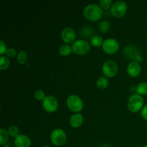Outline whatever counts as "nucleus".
Returning <instances> with one entry per match:
<instances>
[{"mask_svg":"<svg viewBox=\"0 0 147 147\" xmlns=\"http://www.w3.org/2000/svg\"><path fill=\"white\" fill-rule=\"evenodd\" d=\"M103 14V9L96 4H88L83 9V16L90 22H97L101 19Z\"/></svg>","mask_w":147,"mask_h":147,"instance_id":"obj_1","label":"nucleus"},{"mask_svg":"<svg viewBox=\"0 0 147 147\" xmlns=\"http://www.w3.org/2000/svg\"><path fill=\"white\" fill-rule=\"evenodd\" d=\"M144 99L140 95L135 93L129 97L127 102L129 110L132 113H137L142 110L144 106Z\"/></svg>","mask_w":147,"mask_h":147,"instance_id":"obj_2","label":"nucleus"},{"mask_svg":"<svg viewBox=\"0 0 147 147\" xmlns=\"http://www.w3.org/2000/svg\"><path fill=\"white\" fill-rule=\"evenodd\" d=\"M66 105L67 107L70 111L75 113H78L83 110V101L80 96L77 95H70L67 97L66 100Z\"/></svg>","mask_w":147,"mask_h":147,"instance_id":"obj_3","label":"nucleus"},{"mask_svg":"<svg viewBox=\"0 0 147 147\" xmlns=\"http://www.w3.org/2000/svg\"><path fill=\"white\" fill-rule=\"evenodd\" d=\"M73 53L78 55H85L88 54L90 50V45L86 40H76L72 45Z\"/></svg>","mask_w":147,"mask_h":147,"instance_id":"obj_4","label":"nucleus"},{"mask_svg":"<svg viewBox=\"0 0 147 147\" xmlns=\"http://www.w3.org/2000/svg\"><path fill=\"white\" fill-rule=\"evenodd\" d=\"M128 11V6L125 1H116L113 2L111 8L110 9V12L113 17L116 18H121Z\"/></svg>","mask_w":147,"mask_h":147,"instance_id":"obj_5","label":"nucleus"},{"mask_svg":"<svg viewBox=\"0 0 147 147\" xmlns=\"http://www.w3.org/2000/svg\"><path fill=\"white\" fill-rule=\"evenodd\" d=\"M119 71L117 63L112 60H106L102 65V73L106 78L115 77Z\"/></svg>","mask_w":147,"mask_h":147,"instance_id":"obj_6","label":"nucleus"},{"mask_svg":"<svg viewBox=\"0 0 147 147\" xmlns=\"http://www.w3.org/2000/svg\"><path fill=\"white\" fill-rule=\"evenodd\" d=\"M50 140L55 146H63L67 141V135L63 129H55L50 134Z\"/></svg>","mask_w":147,"mask_h":147,"instance_id":"obj_7","label":"nucleus"},{"mask_svg":"<svg viewBox=\"0 0 147 147\" xmlns=\"http://www.w3.org/2000/svg\"><path fill=\"white\" fill-rule=\"evenodd\" d=\"M43 109L49 113H55L58 109V100L55 96H47L42 103Z\"/></svg>","mask_w":147,"mask_h":147,"instance_id":"obj_8","label":"nucleus"},{"mask_svg":"<svg viewBox=\"0 0 147 147\" xmlns=\"http://www.w3.org/2000/svg\"><path fill=\"white\" fill-rule=\"evenodd\" d=\"M102 49L108 55L116 54L119 50V43L116 39L108 38L103 42Z\"/></svg>","mask_w":147,"mask_h":147,"instance_id":"obj_9","label":"nucleus"},{"mask_svg":"<svg viewBox=\"0 0 147 147\" xmlns=\"http://www.w3.org/2000/svg\"><path fill=\"white\" fill-rule=\"evenodd\" d=\"M61 39L65 44H70L75 42L76 38V33L71 27H65L61 32Z\"/></svg>","mask_w":147,"mask_h":147,"instance_id":"obj_10","label":"nucleus"},{"mask_svg":"<svg viewBox=\"0 0 147 147\" xmlns=\"http://www.w3.org/2000/svg\"><path fill=\"white\" fill-rule=\"evenodd\" d=\"M126 71L130 77L136 78L140 75L142 72V67L139 63L133 60L127 65Z\"/></svg>","mask_w":147,"mask_h":147,"instance_id":"obj_11","label":"nucleus"},{"mask_svg":"<svg viewBox=\"0 0 147 147\" xmlns=\"http://www.w3.org/2000/svg\"><path fill=\"white\" fill-rule=\"evenodd\" d=\"M14 146L16 147H30L32 144L31 139L24 134H20L14 139Z\"/></svg>","mask_w":147,"mask_h":147,"instance_id":"obj_12","label":"nucleus"},{"mask_svg":"<svg viewBox=\"0 0 147 147\" xmlns=\"http://www.w3.org/2000/svg\"><path fill=\"white\" fill-rule=\"evenodd\" d=\"M70 125L73 128L78 129L82 126L83 123V117L80 113H74L72 115L69 120Z\"/></svg>","mask_w":147,"mask_h":147,"instance_id":"obj_13","label":"nucleus"},{"mask_svg":"<svg viewBox=\"0 0 147 147\" xmlns=\"http://www.w3.org/2000/svg\"><path fill=\"white\" fill-rule=\"evenodd\" d=\"M123 53L128 58L134 59V60L138 55H141L137 47L134 45H128L127 47H125L123 50Z\"/></svg>","mask_w":147,"mask_h":147,"instance_id":"obj_14","label":"nucleus"},{"mask_svg":"<svg viewBox=\"0 0 147 147\" xmlns=\"http://www.w3.org/2000/svg\"><path fill=\"white\" fill-rule=\"evenodd\" d=\"M93 33H94V30H93V27H90V26H86L80 30V35L85 38H89V37L91 38L93 35H95L93 34Z\"/></svg>","mask_w":147,"mask_h":147,"instance_id":"obj_15","label":"nucleus"},{"mask_svg":"<svg viewBox=\"0 0 147 147\" xmlns=\"http://www.w3.org/2000/svg\"><path fill=\"white\" fill-rule=\"evenodd\" d=\"M109 80L105 76L100 77L96 80V86H97L98 88L100 89V90H105L106 88H107L108 86H109Z\"/></svg>","mask_w":147,"mask_h":147,"instance_id":"obj_16","label":"nucleus"},{"mask_svg":"<svg viewBox=\"0 0 147 147\" xmlns=\"http://www.w3.org/2000/svg\"><path fill=\"white\" fill-rule=\"evenodd\" d=\"M103 42H104V40H103V37L100 35H98V34H95L90 38V44L94 47H102Z\"/></svg>","mask_w":147,"mask_h":147,"instance_id":"obj_17","label":"nucleus"},{"mask_svg":"<svg viewBox=\"0 0 147 147\" xmlns=\"http://www.w3.org/2000/svg\"><path fill=\"white\" fill-rule=\"evenodd\" d=\"M72 53H73L72 47L69 45H60V47H59V53H60L62 56L67 57V56L70 55Z\"/></svg>","mask_w":147,"mask_h":147,"instance_id":"obj_18","label":"nucleus"},{"mask_svg":"<svg viewBox=\"0 0 147 147\" xmlns=\"http://www.w3.org/2000/svg\"><path fill=\"white\" fill-rule=\"evenodd\" d=\"M9 136L8 131L6 130L4 128H1L0 129V144L3 146V145L7 144Z\"/></svg>","mask_w":147,"mask_h":147,"instance_id":"obj_19","label":"nucleus"},{"mask_svg":"<svg viewBox=\"0 0 147 147\" xmlns=\"http://www.w3.org/2000/svg\"><path fill=\"white\" fill-rule=\"evenodd\" d=\"M28 59V55H27V52L24 50H20L17 55V61L20 65L26 64Z\"/></svg>","mask_w":147,"mask_h":147,"instance_id":"obj_20","label":"nucleus"},{"mask_svg":"<svg viewBox=\"0 0 147 147\" xmlns=\"http://www.w3.org/2000/svg\"><path fill=\"white\" fill-rule=\"evenodd\" d=\"M136 93L140 96H146L147 95V83L142 82L138 84V86L135 88Z\"/></svg>","mask_w":147,"mask_h":147,"instance_id":"obj_21","label":"nucleus"},{"mask_svg":"<svg viewBox=\"0 0 147 147\" xmlns=\"http://www.w3.org/2000/svg\"><path fill=\"white\" fill-rule=\"evenodd\" d=\"M10 65V61L8 57L2 55L0 57V70H6Z\"/></svg>","mask_w":147,"mask_h":147,"instance_id":"obj_22","label":"nucleus"},{"mask_svg":"<svg viewBox=\"0 0 147 147\" xmlns=\"http://www.w3.org/2000/svg\"><path fill=\"white\" fill-rule=\"evenodd\" d=\"M98 28L99 30L102 33H106L109 32L111 29V24L109 21L107 20H103L101 21L98 24Z\"/></svg>","mask_w":147,"mask_h":147,"instance_id":"obj_23","label":"nucleus"},{"mask_svg":"<svg viewBox=\"0 0 147 147\" xmlns=\"http://www.w3.org/2000/svg\"><path fill=\"white\" fill-rule=\"evenodd\" d=\"M7 131H8V133L9 134V136L14 138V139L20 135V130H19L18 127L17 126H15V125H11V126H10L8 128V130Z\"/></svg>","mask_w":147,"mask_h":147,"instance_id":"obj_24","label":"nucleus"},{"mask_svg":"<svg viewBox=\"0 0 147 147\" xmlns=\"http://www.w3.org/2000/svg\"><path fill=\"white\" fill-rule=\"evenodd\" d=\"M100 6L103 10H108L110 8H111L113 2L112 0H100Z\"/></svg>","mask_w":147,"mask_h":147,"instance_id":"obj_25","label":"nucleus"},{"mask_svg":"<svg viewBox=\"0 0 147 147\" xmlns=\"http://www.w3.org/2000/svg\"><path fill=\"white\" fill-rule=\"evenodd\" d=\"M34 98H35L36 100H40H40H42H42L45 98V97L47 96H45V93L42 90L39 89V90H37L34 91Z\"/></svg>","mask_w":147,"mask_h":147,"instance_id":"obj_26","label":"nucleus"},{"mask_svg":"<svg viewBox=\"0 0 147 147\" xmlns=\"http://www.w3.org/2000/svg\"><path fill=\"white\" fill-rule=\"evenodd\" d=\"M6 55H7V57H9V58H13V57H16V56L17 55L16 50L15 49L12 48V47H9V48H8L7 53H6Z\"/></svg>","mask_w":147,"mask_h":147,"instance_id":"obj_27","label":"nucleus"},{"mask_svg":"<svg viewBox=\"0 0 147 147\" xmlns=\"http://www.w3.org/2000/svg\"><path fill=\"white\" fill-rule=\"evenodd\" d=\"M7 50L8 49L7 48V45H6V43L4 42V40H1V43H0V55L2 56L4 54H6Z\"/></svg>","mask_w":147,"mask_h":147,"instance_id":"obj_28","label":"nucleus"},{"mask_svg":"<svg viewBox=\"0 0 147 147\" xmlns=\"http://www.w3.org/2000/svg\"><path fill=\"white\" fill-rule=\"evenodd\" d=\"M141 116H142V119L146 121H147V104L144 105V106L143 107L142 110L141 111Z\"/></svg>","mask_w":147,"mask_h":147,"instance_id":"obj_29","label":"nucleus"},{"mask_svg":"<svg viewBox=\"0 0 147 147\" xmlns=\"http://www.w3.org/2000/svg\"><path fill=\"white\" fill-rule=\"evenodd\" d=\"M134 61H136L139 63H142V62H143V57L142 56V55H138L137 57H136L135 60H134Z\"/></svg>","mask_w":147,"mask_h":147,"instance_id":"obj_30","label":"nucleus"},{"mask_svg":"<svg viewBox=\"0 0 147 147\" xmlns=\"http://www.w3.org/2000/svg\"><path fill=\"white\" fill-rule=\"evenodd\" d=\"M1 147H16L15 146H13L12 144H11L10 143H7V144H4V145H3Z\"/></svg>","mask_w":147,"mask_h":147,"instance_id":"obj_31","label":"nucleus"},{"mask_svg":"<svg viewBox=\"0 0 147 147\" xmlns=\"http://www.w3.org/2000/svg\"><path fill=\"white\" fill-rule=\"evenodd\" d=\"M100 147H111L110 145L107 144H103L102 146H100Z\"/></svg>","mask_w":147,"mask_h":147,"instance_id":"obj_32","label":"nucleus"},{"mask_svg":"<svg viewBox=\"0 0 147 147\" xmlns=\"http://www.w3.org/2000/svg\"><path fill=\"white\" fill-rule=\"evenodd\" d=\"M42 147H50V146H42Z\"/></svg>","mask_w":147,"mask_h":147,"instance_id":"obj_33","label":"nucleus"},{"mask_svg":"<svg viewBox=\"0 0 147 147\" xmlns=\"http://www.w3.org/2000/svg\"><path fill=\"white\" fill-rule=\"evenodd\" d=\"M142 147H147V145H144V146H143Z\"/></svg>","mask_w":147,"mask_h":147,"instance_id":"obj_34","label":"nucleus"}]
</instances>
